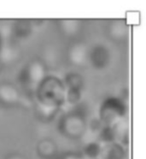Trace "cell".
<instances>
[{
    "label": "cell",
    "mask_w": 146,
    "mask_h": 159,
    "mask_svg": "<svg viewBox=\"0 0 146 159\" xmlns=\"http://www.w3.org/2000/svg\"><path fill=\"white\" fill-rule=\"evenodd\" d=\"M3 44H4V41H3V36H2L1 33H0V51H1V48H2V46H3Z\"/></svg>",
    "instance_id": "cell-19"
},
{
    "label": "cell",
    "mask_w": 146,
    "mask_h": 159,
    "mask_svg": "<svg viewBox=\"0 0 146 159\" xmlns=\"http://www.w3.org/2000/svg\"><path fill=\"white\" fill-rule=\"evenodd\" d=\"M36 104L60 111L65 105L66 87L63 80L55 75H46L35 88Z\"/></svg>",
    "instance_id": "cell-1"
},
{
    "label": "cell",
    "mask_w": 146,
    "mask_h": 159,
    "mask_svg": "<svg viewBox=\"0 0 146 159\" xmlns=\"http://www.w3.org/2000/svg\"><path fill=\"white\" fill-rule=\"evenodd\" d=\"M102 144L97 140L86 142L82 150V156L88 159H100Z\"/></svg>",
    "instance_id": "cell-12"
},
{
    "label": "cell",
    "mask_w": 146,
    "mask_h": 159,
    "mask_svg": "<svg viewBox=\"0 0 146 159\" xmlns=\"http://www.w3.org/2000/svg\"><path fill=\"white\" fill-rule=\"evenodd\" d=\"M104 125L102 123V121L98 118H94L90 121V123L87 125V129L92 134L97 136V134L101 132Z\"/></svg>",
    "instance_id": "cell-16"
},
{
    "label": "cell",
    "mask_w": 146,
    "mask_h": 159,
    "mask_svg": "<svg viewBox=\"0 0 146 159\" xmlns=\"http://www.w3.org/2000/svg\"><path fill=\"white\" fill-rule=\"evenodd\" d=\"M61 29L68 36H74L77 34L80 29V22L74 19H66L62 20L60 22Z\"/></svg>",
    "instance_id": "cell-14"
},
{
    "label": "cell",
    "mask_w": 146,
    "mask_h": 159,
    "mask_svg": "<svg viewBox=\"0 0 146 159\" xmlns=\"http://www.w3.org/2000/svg\"><path fill=\"white\" fill-rule=\"evenodd\" d=\"M36 153L41 159H55L57 157L58 147L52 139H42L36 145Z\"/></svg>",
    "instance_id": "cell-8"
},
{
    "label": "cell",
    "mask_w": 146,
    "mask_h": 159,
    "mask_svg": "<svg viewBox=\"0 0 146 159\" xmlns=\"http://www.w3.org/2000/svg\"><path fill=\"white\" fill-rule=\"evenodd\" d=\"M33 30V22L28 20H17L12 24L11 31L15 38L23 39L28 38Z\"/></svg>",
    "instance_id": "cell-10"
},
{
    "label": "cell",
    "mask_w": 146,
    "mask_h": 159,
    "mask_svg": "<svg viewBox=\"0 0 146 159\" xmlns=\"http://www.w3.org/2000/svg\"><path fill=\"white\" fill-rule=\"evenodd\" d=\"M58 129L67 138L71 139L81 138L87 130L86 118L77 111L66 112L60 117Z\"/></svg>",
    "instance_id": "cell-3"
},
{
    "label": "cell",
    "mask_w": 146,
    "mask_h": 159,
    "mask_svg": "<svg viewBox=\"0 0 146 159\" xmlns=\"http://www.w3.org/2000/svg\"><path fill=\"white\" fill-rule=\"evenodd\" d=\"M110 34L115 39H122L127 34V27L126 23L123 20L114 21L109 28Z\"/></svg>",
    "instance_id": "cell-15"
},
{
    "label": "cell",
    "mask_w": 146,
    "mask_h": 159,
    "mask_svg": "<svg viewBox=\"0 0 146 159\" xmlns=\"http://www.w3.org/2000/svg\"><path fill=\"white\" fill-rule=\"evenodd\" d=\"M45 65L41 60L34 59L27 63L20 72L18 80L26 91L34 93L35 88L46 76Z\"/></svg>",
    "instance_id": "cell-4"
},
{
    "label": "cell",
    "mask_w": 146,
    "mask_h": 159,
    "mask_svg": "<svg viewBox=\"0 0 146 159\" xmlns=\"http://www.w3.org/2000/svg\"><path fill=\"white\" fill-rule=\"evenodd\" d=\"M5 159H27L24 156L21 155L20 153H17V152H13V153H11L5 157Z\"/></svg>",
    "instance_id": "cell-18"
},
{
    "label": "cell",
    "mask_w": 146,
    "mask_h": 159,
    "mask_svg": "<svg viewBox=\"0 0 146 159\" xmlns=\"http://www.w3.org/2000/svg\"><path fill=\"white\" fill-rule=\"evenodd\" d=\"M20 99V92L15 86L8 82L0 84V103L5 105H14Z\"/></svg>",
    "instance_id": "cell-7"
},
{
    "label": "cell",
    "mask_w": 146,
    "mask_h": 159,
    "mask_svg": "<svg viewBox=\"0 0 146 159\" xmlns=\"http://www.w3.org/2000/svg\"><path fill=\"white\" fill-rule=\"evenodd\" d=\"M60 159H84V157L81 153L69 152L63 154Z\"/></svg>",
    "instance_id": "cell-17"
},
{
    "label": "cell",
    "mask_w": 146,
    "mask_h": 159,
    "mask_svg": "<svg viewBox=\"0 0 146 159\" xmlns=\"http://www.w3.org/2000/svg\"><path fill=\"white\" fill-rule=\"evenodd\" d=\"M126 104L121 98L108 97L102 102L98 110V119L104 126L112 127L125 118Z\"/></svg>",
    "instance_id": "cell-2"
},
{
    "label": "cell",
    "mask_w": 146,
    "mask_h": 159,
    "mask_svg": "<svg viewBox=\"0 0 146 159\" xmlns=\"http://www.w3.org/2000/svg\"><path fill=\"white\" fill-rule=\"evenodd\" d=\"M88 61L95 69H103L106 68L110 61V53L108 48L103 45H95L89 50Z\"/></svg>",
    "instance_id": "cell-5"
},
{
    "label": "cell",
    "mask_w": 146,
    "mask_h": 159,
    "mask_svg": "<svg viewBox=\"0 0 146 159\" xmlns=\"http://www.w3.org/2000/svg\"><path fill=\"white\" fill-rule=\"evenodd\" d=\"M115 133V142H118L121 145L127 146L129 141V127L126 118L112 126Z\"/></svg>",
    "instance_id": "cell-11"
},
{
    "label": "cell",
    "mask_w": 146,
    "mask_h": 159,
    "mask_svg": "<svg viewBox=\"0 0 146 159\" xmlns=\"http://www.w3.org/2000/svg\"><path fill=\"white\" fill-rule=\"evenodd\" d=\"M89 50L86 44L77 42L71 45L69 50L68 57L69 62L77 66H82L88 62Z\"/></svg>",
    "instance_id": "cell-6"
},
{
    "label": "cell",
    "mask_w": 146,
    "mask_h": 159,
    "mask_svg": "<svg viewBox=\"0 0 146 159\" xmlns=\"http://www.w3.org/2000/svg\"><path fill=\"white\" fill-rule=\"evenodd\" d=\"M66 89L82 90L84 86L83 77L78 73H69L63 80Z\"/></svg>",
    "instance_id": "cell-13"
},
{
    "label": "cell",
    "mask_w": 146,
    "mask_h": 159,
    "mask_svg": "<svg viewBox=\"0 0 146 159\" xmlns=\"http://www.w3.org/2000/svg\"><path fill=\"white\" fill-rule=\"evenodd\" d=\"M126 150L118 142H111L102 145L100 159H126Z\"/></svg>",
    "instance_id": "cell-9"
}]
</instances>
